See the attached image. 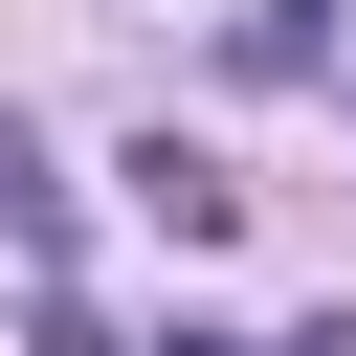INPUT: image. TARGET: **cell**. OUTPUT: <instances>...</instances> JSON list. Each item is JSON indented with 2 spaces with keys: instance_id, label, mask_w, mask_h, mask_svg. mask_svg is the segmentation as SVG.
I'll list each match as a JSON object with an SVG mask.
<instances>
[{
  "instance_id": "cell-1",
  "label": "cell",
  "mask_w": 356,
  "mask_h": 356,
  "mask_svg": "<svg viewBox=\"0 0 356 356\" xmlns=\"http://www.w3.org/2000/svg\"><path fill=\"white\" fill-rule=\"evenodd\" d=\"M111 178H134V222H156V245H245V178H222V156H178V134H134Z\"/></svg>"
},
{
  "instance_id": "cell-2",
  "label": "cell",
  "mask_w": 356,
  "mask_h": 356,
  "mask_svg": "<svg viewBox=\"0 0 356 356\" xmlns=\"http://www.w3.org/2000/svg\"><path fill=\"white\" fill-rule=\"evenodd\" d=\"M0 245H22L44 289H67V178H44V134H0Z\"/></svg>"
},
{
  "instance_id": "cell-3",
  "label": "cell",
  "mask_w": 356,
  "mask_h": 356,
  "mask_svg": "<svg viewBox=\"0 0 356 356\" xmlns=\"http://www.w3.org/2000/svg\"><path fill=\"white\" fill-rule=\"evenodd\" d=\"M156 356H267V334H222V312H178V334H156Z\"/></svg>"
},
{
  "instance_id": "cell-4",
  "label": "cell",
  "mask_w": 356,
  "mask_h": 356,
  "mask_svg": "<svg viewBox=\"0 0 356 356\" xmlns=\"http://www.w3.org/2000/svg\"><path fill=\"white\" fill-rule=\"evenodd\" d=\"M267 356H356V312H312V334H267Z\"/></svg>"
}]
</instances>
